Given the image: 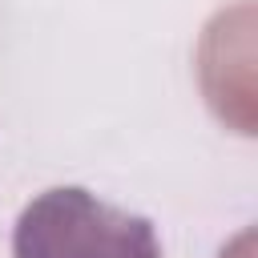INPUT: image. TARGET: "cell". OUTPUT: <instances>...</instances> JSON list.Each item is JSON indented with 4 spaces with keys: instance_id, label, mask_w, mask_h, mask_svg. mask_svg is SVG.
<instances>
[{
    "instance_id": "6da1fadb",
    "label": "cell",
    "mask_w": 258,
    "mask_h": 258,
    "mask_svg": "<svg viewBox=\"0 0 258 258\" xmlns=\"http://www.w3.org/2000/svg\"><path fill=\"white\" fill-rule=\"evenodd\" d=\"M12 258H161V246L149 218L81 185H56L20 210Z\"/></svg>"
}]
</instances>
